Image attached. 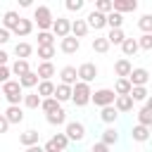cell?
I'll return each mask as SVG.
<instances>
[{
	"label": "cell",
	"mask_w": 152,
	"mask_h": 152,
	"mask_svg": "<svg viewBox=\"0 0 152 152\" xmlns=\"http://www.w3.org/2000/svg\"><path fill=\"white\" fill-rule=\"evenodd\" d=\"M33 24H38V31H52V24H55L52 10L48 5H38L33 10Z\"/></svg>",
	"instance_id": "cell-1"
},
{
	"label": "cell",
	"mask_w": 152,
	"mask_h": 152,
	"mask_svg": "<svg viewBox=\"0 0 152 152\" xmlns=\"http://www.w3.org/2000/svg\"><path fill=\"white\" fill-rule=\"evenodd\" d=\"M24 88L19 86V81H7L5 86H2V97L10 102V104H19V102H24V93H21Z\"/></svg>",
	"instance_id": "cell-2"
},
{
	"label": "cell",
	"mask_w": 152,
	"mask_h": 152,
	"mask_svg": "<svg viewBox=\"0 0 152 152\" xmlns=\"http://www.w3.org/2000/svg\"><path fill=\"white\" fill-rule=\"evenodd\" d=\"M90 100H93V90H90V86H88V83H83V81H78V83L74 86L71 102H74L76 107H86Z\"/></svg>",
	"instance_id": "cell-3"
},
{
	"label": "cell",
	"mask_w": 152,
	"mask_h": 152,
	"mask_svg": "<svg viewBox=\"0 0 152 152\" xmlns=\"http://www.w3.org/2000/svg\"><path fill=\"white\" fill-rule=\"evenodd\" d=\"M90 102H95V107H112L114 102H116V93L112 90V88H100V90H95L93 93V100Z\"/></svg>",
	"instance_id": "cell-4"
},
{
	"label": "cell",
	"mask_w": 152,
	"mask_h": 152,
	"mask_svg": "<svg viewBox=\"0 0 152 152\" xmlns=\"http://www.w3.org/2000/svg\"><path fill=\"white\" fill-rule=\"evenodd\" d=\"M52 36L55 38H66V36H71V19H66V17H57L55 19V24H52Z\"/></svg>",
	"instance_id": "cell-5"
},
{
	"label": "cell",
	"mask_w": 152,
	"mask_h": 152,
	"mask_svg": "<svg viewBox=\"0 0 152 152\" xmlns=\"http://www.w3.org/2000/svg\"><path fill=\"white\" fill-rule=\"evenodd\" d=\"M64 133H66V138H69V140L81 142V140L86 138V126H83L81 121H69V124L64 126Z\"/></svg>",
	"instance_id": "cell-6"
},
{
	"label": "cell",
	"mask_w": 152,
	"mask_h": 152,
	"mask_svg": "<svg viewBox=\"0 0 152 152\" xmlns=\"http://www.w3.org/2000/svg\"><path fill=\"white\" fill-rule=\"evenodd\" d=\"M97 78V66L93 64V62H83L81 66H78V81H83V83H93Z\"/></svg>",
	"instance_id": "cell-7"
},
{
	"label": "cell",
	"mask_w": 152,
	"mask_h": 152,
	"mask_svg": "<svg viewBox=\"0 0 152 152\" xmlns=\"http://www.w3.org/2000/svg\"><path fill=\"white\" fill-rule=\"evenodd\" d=\"M86 21H88V28H95V31H100V28H104V26H107V14H102V12L93 10V12H88Z\"/></svg>",
	"instance_id": "cell-8"
},
{
	"label": "cell",
	"mask_w": 152,
	"mask_h": 152,
	"mask_svg": "<svg viewBox=\"0 0 152 152\" xmlns=\"http://www.w3.org/2000/svg\"><path fill=\"white\" fill-rule=\"evenodd\" d=\"M150 78H152V76H150V71H147V69H142V66L133 69V71H131V76H128V81H131V86H133V88H140V86H145Z\"/></svg>",
	"instance_id": "cell-9"
},
{
	"label": "cell",
	"mask_w": 152,
	"mask_h": 152,
	"mask_svg": "<svg viewBox=\"0 0 152 152\" xmlns=\"http://www.w3.org/2000/svg\"><path fill=\"white\" fill-rule=\"evenodd\" d=\"M78 48H81V40H78V38H74V36H66V38H62V40H59V50H62L64 55H76V52H78Z\"/></svg>",
	"instance_id": "cell-10"
},
{
	"label": "cell",
	"mask_w": 152,
	"mask_h": 152,
	"mask_svg": "<svg viewBox=\"0 0 152 152\" xmlns=\"http://www.w3.org/2000/svg\"><path fill=\"white\" fill-rule=\"evenodd\" d=\"M131 71H133L131 59L121 57V59H116V62H114V74H116L119 78H128V76H131Z\"/></svg>",
	"instance_id": "cell-11"
},
{
	"label": "cell",
	"mask_w": 152,
	"mask_h": 152,
	"mask_svg": "<svg viewBox=\"0 0 152 152\" xmlns=\"http://www.w3.org/2000/svg\"><path fill=\"white\" fill-rule=\"evenodd\" d=\"M59 78H62L64 86H71V88H74V86L78 83V69H76V66H64V69L59 71Z\"/></svg>",
	"instance_id": "cell-12"
},
{
	"label": "cell",
	"mask_w": 152,
	"mask_h": 152,
	"mask_svg": "<svg viewBox=\"0 0 152 152\" xmlns=\"http://www.w3.org/2000/svg\"><path fill=\"white\" fill-rule=\"evenodd\" d=\"M38 140H40V133H38L36 128H28V131H24V133L19 135V142H21L24 147H33V145H38Z\"/></svg>",
	"instance_id": "cell-13"
},
{
	"label": "cell",
	"mask_w": 152,
	"mask_h": 152,
	"mask_svg": "<svg viewBox=\"0 0 152 152\" xmlns=\"http://www.w3.org/2000/svg\"><path fill=\"white\" fill-rule=\"evenodd\" d=\"M19 12H14V10H7L5 14H2V28H7V31H14L17 28V24H19Z\"/></svg>",
	"instance_id": "cell-14"
},
{
	"label": "cell",
	"mask_w": 152,
	"mask_h": 152,
	"mask_svg": "<svg viewBox=\"0 0 152 152\" xmlns=\"http://www.w3.org/2000/svg\"><path fill=\"white\" fill-rule=\"evenodd\" d=\"M14 36H19V38H24V36H31L33 33V19H19V24H17V28L12 31Z\"/></svg>",
	"instance_id": "cell-15"
},
{
	"label": "cell",
	"mask_w": 152,
	"mask_h": 152,
	"mask_svg": "<svg viewBox=\"0 0 152 152\" xmlns=\"http://www.w3.org/2000/svg\"><path fill=\"white\" fill-rule=\"evenodd\" d=\"M112 5H114V12H119V14H124V12H135V10H138V2H135V0H112Z\"/></svg>",
	"instance_id": "cell-16"
},
{
	"label": "cell",
	"mask_w": 152,
	"mask_h": 152,
	"mask_svg": "<svg viewBox=\"0 0 152 152\" xmlns=\"http://www.w3.org/2000/svg\"><path fill=\"white\" fill-rule=\"evenodd\" d=\"M88 31H90V28H88V21H86V19H74V21H71V36H74V38H86Z\"/></svg>",
	"instance_id": "cell-17"
},
{
	"label": "cell",
	"mask_w": 152,
	"mask_h": 152,
	"mask_svg": "<svg viewBox=\"0 0 152 152\" xmlns=\"http://www.w3.org/2000/svg\"><path fill=\"white\" fill-rule=\"evenodd\" d=\"M36 74H38L40 81H50V78L55 76V64H52V62H40L38 69H36Z\"/></svg>",
	"instance_id": "cell-18"
},
{
	"label": "cell",
	"mask_w": 152,
	"mask_h": 152,
	"mask_svg": "<svg viewBox=\"0 0 152 152\" xmlns=\"http://www.w3.org/2000/svg\"><path fill=\"white\" fill-rule=\"evenodd\" d=\"M71 95H74V88L71 86H64V83H57V88H55V100L62 104V102H66V100H71Z\"/></svg>",
	"instance_id": "cell-19"
},
{
	"label": "cell",
	"mask_w": 152,
	"mask_h": 152,
	"mask_svg": "<svg viewBox=\"0 0 152 152\" xmlns=\"http://www.w3.org/2000/svg\"><path fill=\"white\" fill-rule=\"evenodd\" d=\"M5 116H7L10 124H21V121H24V112H21L19 104H10V107L5 109Z\"/></svg>",
	"instance_id": "cell-20"
},
{
	"label": "cell",
	"mask_w": 152,
	"mask_h": 152,
	"mask_svg": "<svg viewBox=\"0 0 152 152\" xmlns=\"http://www.w3.org/2000/svg\"><path fill=\"white\" fill-rule=\"evenodd\" d=\"M150 128L147 126H140V124H135L133 128H131V138L135 140V142H145V140H150Z\"/></svg>",
	"instance_id": "cell-21"
},
{
	"label": "cell",
	"mask_w": 152,
	"mask_h": 152,
	"mask_svg": "<svg viewBox=\"0 0 152 152\" xmlns=\"http://www.w3.org/2000/svg\"><path fill=\"white\" fill-rule=\"evenodd\" d=\"M107 147H112V145H116L119 142V131H116V126H107L104 131H102V138H100Z\"/></svg>",
	"instance_id": "cell-22"
},
{
	"label": "cell",
	"mask_w": 152,
	"mask_h": 152,
	"mask_svg": "<svg viewBox=\"0 0 152 152\" xmlns=\"http://www.w3.org/2000/svg\"><path fill=\"white\" fill-rule=\"evenodd\" d=\"M133 104H135V102H133V97H131V95H119V97H116V102H114V107H116V112H119V114L131 112V109H133Z\"/></svg>",
	"instance_id": "cell-23"
},
{
	"label": "cell",
	"mask_w": 152,
	"mask_h": 152,
	"mask_svg": "<svg viewBox=\"0 0 152 152\" xmlns=\"http://www.w3.org/2000/svg\"><path fill=\"white\" fill-rule=\"evenodd\" d=\"M140 50V45H138V38H126L124 40V45H121V52L126 55V59L128 57H135V52Z\"/></svg>",
	"instance_id": "cell-24"
},
{
	"label": "cell",
	"mask_w": 152,
	"mask_h": 152,
	"mask_svg": "<svg viewBox=\"0 0 152 152\" xmlns=\"http://www.w3.org/2000/svg\"><path fill=\"white\" fill-rule=\"evenodd\" d=\"M55 88H57V86H55L52 81H40V83H38V90H36V93H38V95H40L43 100H48V97H55Z\"/></svg>",
	"instance_id": "cell-25"
},
{
	"label": "cell",
	"mask_w": 152,
	"mask_h": 152,
	"mask_svg": "<svg viewBox=\"0 0 152 152\" xmlns=\"http://www.w3.org/2000/svg\"><path fill=\"white\" fill-rule=\"evenodd\" d=\"M116 116H119V112H116V107H114V104H112V107H102V109H100V119H102L107 126H114Z\"/></svg>",
	"instance_id": "cell-26"
},
{
	"label": "cell",
	"mask_w": 152,
	"mask_h": 152,
	"mask_svg": "<svg viewBox=\"0 0 152 152\" xmlns=\"http://www.w3.org/2000/svg\"><path fill=\"white\" fill-rule=\"evenodd\" d=\"M31 52H33V45L26 43V40H21V43L14 45V55H17V59H26V57H31Z\"/></svg>",
	"instance_id": "cell-27"
},
{
	"label": "cell",
	"mask_w": 152,
	"mask_h": 152,
	"mask_svg": "<svg viewBox=\"0 0 152 152\" xmlns=\"http://www.w3.org/2000/svg\"><path fill=\"white\" fill-rule=\"evenodd\" d=\"M10 69H12V74H14V76H19V78H21V76H26V74L31 71L28 59H14V64H12Z\"/></svg>",
	"instance_id": "cell-28"
},
{
	"label": "cell",
	"mask_w": 152,
	"mask_h": 152,
	"mask_svg": "<svg viewBox=\"0 0 152 152\" xmlns=\"http://www.w3.org/2000/svg\"><path fill=\"white\" fill-rule=\"evenodd\" d=\"M45 119H48V124H50V126H62V124H66V112L59 107L57 112H52V114H45Z\"/></svg>",
	"instance_id": "cell-29"
},
{
	"label": "cell",
	"mask_w": 152,
	"mask_h": 152,
	"mask_svg": "<svg viewBox=\"0 0 152 152\" xmlns=\"http://www.w3.org/2000/svg\"><path fill=\"white\" fill-rule=\"evenodd\" d=\"M107 40H109V45H124V40H126V33L121 31V28H109V33H107Z\"/></svg>",
	"instance_id": "cell-30"
},
{
	"label": "cell",
	"mask_w": 152,
	"mask_h": 152,
	"mask_svg": "<svg viewBox=\"0 0 152 152\" xmlns=\"http://www.w3.org/2000/svg\"><path fill=\"white\" fill-rule=\"evenodd\" d=\"M131 90H133V86H131L128 78H116V83H114V93H116V97H119V95H131Z\"/></svg>",
	"instance_id": "cell-31"
},
{
	"label": "cell",
	"mask_w": 152,
	"mask_h": 152,
	"mask_svg": "<svg viewBox=\"0 0 152 152\" xmlns=\"http://www.w3.org/2000/svg\"><path fill=\"white\" fill-rule=\"evenodd\" d=\"M38 83H40V78H38V74H36V71H28L26 76H21V78H19V86H21V88H36Z\"/></svg>",
	"instance_id": "cell-32"
},
{
	"label": "cell",
	"mask_w": 152,
	"mask_h": 152,
	"mask_svg": "<svg viewBox=\"0 0 152 152\" xmlns=\"http://www.w3.org/2000/svg\"><path fill=\"white\" fill-rule=\"evenodd\" d=\"M93 50L100 52V55L109 52V40H107V36H97V38H93Z\"/></svg>",
	"instance_id": "cell-33"
},
{
	"label": "cell",
	"mask_w": 152,
	"mask_h": 152,
	"mask_svg": "<svg viewBox=\"0 0 152 152\" xmlns=\"http://www.w3.org/2000/svg\"><path fill=\"white\" fill-rule=\"evenodd\" d=\"M40 102H43V97H40L38 93H28V95H24V107H26V109H38Z\"/></svg>",
	"instance_id": "cell-34"
},
{
	"label": "cell",
	"mask_w": 152,
	"mask_h": 152,
	"mask_svg": "<svg viewBox=\"0 0 152 152\" xmlns=\"http://www.w3.org/2000/svg\"><path fill=\"white\" fill-rule=\"evenodd\" d=\"M131 97H133V102H147L150 93H147L145 86H140V88H133V90H131Z\"/></svg>",
	"instance_id": "cell-35"
},
{
	"label": "cell",
	"mask_w": 152,
	"mask_h": 152,
	"mask_svg": "<svg viewBox=\"0 0 152 152\" xmlns=\"http://www.w3.org/2000/svg\"><path fill=\"white\" fill-rule=\"evenodd\" d=\"M59 107H62V104H59L55 97H48V100H43V102H40V109H43L45 114H52V112H57Z\"/></svg>",
	"instance_id": "cell-36"
},
{
	"label": "cell",
	"mask_w": 152,
	"mask_h": 152,
	"mask_svg": "<svg viewBox=\"0 0 152 152\" xmlns=\"http://www.w3.org/2000/svg\"><path fill=\"white\" fill-rule=\"evenodd\" d=\"M50 140L57 145V150H59V152H66V145H69V138H66V133H55Z\"/></svg>",
	"instance_id": "cell-37"
},
{
	"label": "cell",
	"mask_w": 152,
	"mask_h": 152,
	"mask_svg": "<svg viewBox=\"0 0 152 152\" xmlns=\"http://www.w3.org/2000/svg\"><path fill=\"white\" fill-rule=\"evenodd\" d=\"M121 24H124V14H119V12L107 14V26L109 28H121Z\"/></svg>",
	"instance_id": "cell-38"
},
{
	"label": "cell",
	"mask_w": 152,
	"mask_h": 152,
	"mask_svg": "<svg viewBox=\"0 0 152 152\" xmlns=\"http://www.w3.org/2000/svg\"><path fill=\"white\" fill-rule=\"evenodd\" d=\"M43 45H55L52 31H38V48H43Z\"/></svg>",
	"instance_id": "cell-39"
},
{
	"label": "cell",
	"mask_w": 152,
	"mask_h": 152,
	"mask_svg": "<svg viewBox=\"0 0 152 152\" xmlns=\"http://www.w3.org/2000/svg\"><path fill=\"white\" fill-rule=\"evenodd\" d=\"M38 57H40V62H50V59L55 57V45H43V48H38Z\"/></svg>",
	"instance_id": "cell-40"
},
{
	"label": "cell",
	"mask_w": 152,
	"mask_h": 152,
	"mask_svg": "<svg viewBox=\"0 0 152 152\" xmlns=\"http://www.w3.org/2000/svg\"><path fill=\"white\" fill-rule=\"evenodd\" d=\"M138 124H140V126H147V128L152 126V112H150L147 107H142V109L138 112Z\"/></svg>",
	"instance_id": "cell-41"
},
{
	"label": "cell",
	"mask_w": 152,
	"mask_h": 152,
	"mask_svg": "<svg viewBox=\"0 0 152 152\" xmlns=\"http://www.w3.org/2000/svg\"><path fill=\"white\" fill-rule=\"evenodd\" d=\"M138 28H140L142 33H152V14H142V17L138 19Z\"/></svg>",
	"instance_id": "cell-42"
},
{
	"label": "cell",
	"mask_w": 152,
	"mask_h": 152,
	"mask_svg": "<svg viewBox=\"0 0 152 152\" xmlns=\"http://www.w3.org/2000/svg\"><path fill=\"white\" fill-rule=\"evenodd\" d=\"M95 10L102 12V14H112L114 12V5H112V0H97L95 2Z\"/></svg>",
	"instance_id": "cell-43"
},
{
	"label": "cell",
	"mask_w": 152,
	"mask_h": 152,
	"mask_svg": "<svg viewBox=\"0 0 152 152\" xmlns=\"http://www.w3.org/2000/svg\"><path fill=\"white\" fill-rule=\"evenodd\" d=\"M64 7H66L69 12H81V10L86 7V2H83V0H66Z\"/></svg>",
	"instance_id": "cell-44"
},
{
	"label": "cell",
	"mask_w": 152,
	"mask_h": 152,
	"mask_svg": "<svg viewBox=\"0 0 152 152\" xmlns=\"http://www.w3.org/2000/svg\"><path fill=\"white\" fill-rule=\"evenodd\" d=\"M138 45H140V50H152V33H142L138 38Z\"/></svg>",
	"instance_id": "cell-45"
},
{
	"label": "cell",
	"mask_w": 152,
	"mask_h": 152,
	"mask_svg": "<svg viewBox=\"0 0 152 152\" xmlns=\"http://www.w3.org/2000/svg\"><path fill=\"white\" fill-rule=\"evenodd\" d=\"M10 76H12V69L10 66H0V86H5L7 81H12Z\"/></svg>",
	"instance_id": "cell-46"
},
{
	"label": "cell",
	"mask_w": 152,
	"mask_h": 152,
	"mask_svg": "<svg viewBox=\"0 0 152 152\" xmlns=\"http://www.w3.org/2000/svg\"><path fill=\"white\" fill-rule=\"evenodd\" d=\"M90 152H109V147L100 140V142H93V147H90Z\"/></svg>",
	"instance_id": "cell-47"
},
{
	"label": "cell",
	"mask_w": 152,
	"mask_h": 152,
	"mask_svg": "<svg viewBox=\"0 0 152 152\" xmlns=\"http://www.w3.org/2000/svg\"><path fill=\"white\" fill-rule=\"evenodd\" d=\"M10 36H12V31H7V28L0 26V45H5V43L10 40Z\"/></svg>",
	"instance_id": "cell-48"
},
{
	"label": "cell",
	"mask_w": 152,
	"mask_h": 152,
	"mask_svg": "<svg viewBox=\"0 0 152 152\" xmlns=\"http://www.w3.org/2000/svg\"><path fill=\"white\" fill-rule=\"evenodd\" d=\"M10 126H12V124L7 121V116H5V114H0V133H7V128H10Z\"/></svg>",
	"instance_id": "cell-49"
},
{
	"label": "cell",
	"mask_w": 152,
	"mask_h": 152,
	"mask_svg": "<svg viewBox=\"0 0 152 152\" xmlns=\"http://www.w3.org/2000/svg\"><path fill=\"white\" fill-rule=\"evenodd\" d=\"M7 59H10V55H7V52L0 48V66H7Z\"/></svg>",
	"instance_id": "cell-50"
},
{
	"label": "cell",
	"mask_w": 152,
	"mask_h": 152,
	"mask_svg": "<svg viewBox=\"0 0 152 152\" xmlns=\"http://www.w3.org/2000/svg\"><path fill=\"white\" fill-rule=\"evenodd\" d=\"M24 152H45V150H43V145H33V147H26Z\"/></svg>",
	"instance_id": "cell-51"
},
{
	"label": "cell",
	"mask_w": 152,
	"mask_h": 152,
	"mask_svg": "<svg viewBox=\"0 0 152 152\" xmlns=\"http://www.w3.org/2000/svg\"><path fill=\"white\" fill-rule=\"evenodd\" d=\"M145 107H147V109H150V112H152V95H150V97H147V102H145Z\"/></svg>",
	"instance_id": "cell-52"
},
{
	"label": "cell",
	"mask_w": 152,
	"mask_h": 152,
	"mask_svg": "<svg viewBox=\"0 0 152 152\" xmlns=\"http://www.w3.org/2000/svg\"><path fill=\"white\" fill-rule=\"evenodd\" d=\"M0 97H2V88H0Z\"/></svg>",
	"instance_id": "cell-53"
},
{
	"label": "cell",
	"mask_w": 152,
	"mask_h": 152,
	"mask_svg": "<svg viewBox=\"0 0 152 152\" xmlns=\"http://www.w3.org/2000/svg\"><path fill=\"white\" fill-rule=\"evenodd\" d=\"M150 133H152V126H150Z\"/></svg>",
	"instance_id": "cell-54"
},
{
	"label": "cell",
	"mask_w": 152,
	"mask_h": 152,
	"mask_svg": "<svg viewBox=\"0 0 152 152\" xmlns=\"http://www.w3.org/2000/svg\"><path fill=\"white\" fill-rule=\"evenodd\" d=\"M150 76H152V74H150Z\"/></svg>",
	"instance_id": "cell-55"
}]
</instances>
